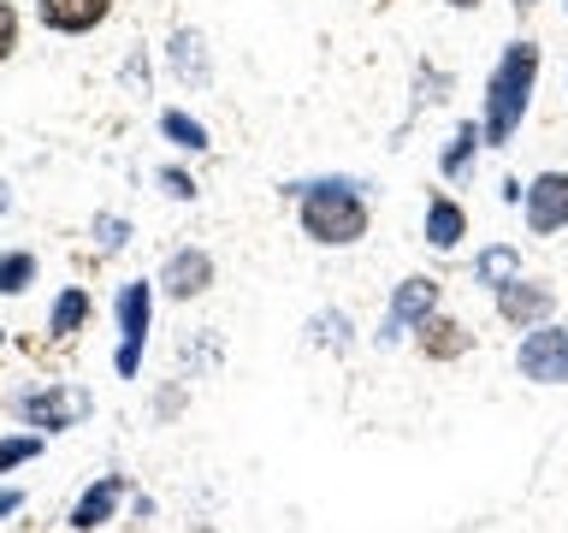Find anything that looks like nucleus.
Wrapping results in <instances>:
<instances>
[{
    "instance_id": "obj_1",
    "label": "nucleus",
    "mask_w": 568,
    "mask_h": 533,
    "mask_svg": "<svg viewBox=\"0 0 568 533\" xmlns=\"http://www.w3.org/2000/svg\"><path fill=\"white\" fill-rule=\"evenodd\" d=\"M532 83H539V42H509L486 83V142H509L527 119Z\"/></svg>"
},
{
    "instance_id": "obj_2",
    "label": "nucleus",
    "mask_w": 568,
    "mask_h": 533,
    "mask_svg": "<svg viewBox=\"0 0 568 533\" xmlns=\"http://www.w3.org/2000/svg\"><path fill=\"white\" fill-rule=\"evenodd\" d=\"M302 231L314 243H362L367 238V202L355 195L349 178L302 184Z\"/></svg>"
},
{
    "instance_id": "obj_3",
    "label": "nucleus",
    "mask_w": 568,
    "mask_h": 533,
    "mask_svg": "<svg viewBox=\"0 0 568 533\" xmlns=\"http://www.w3.org/2000/svg\"><path fill=\"white\" fill-rule=\"evenodd\" d=\"M119 355H113V368L124 373V380H136V362H142V338H149V314H154V291L149 284H124L119 291Z\"/></svg>"
},
{
    "instance_id": "obj_4",
    "label": "nucleus",
    "mask_w": 568,
    "mask_h": 533,
    "mask_svg": "<svg viewBox=\"0 0 568 533\" xmlns=\"http://www.w3.org/2000/svg\"><path fill=\"white\" fill-rule=\"evenodd\" d=\"M515 368H521L532 385H562L568 380V332L562 326L527 332L521 350H515Z\"/></svg>"
},
{
    "instance_id": "obj_5",
    "label": "nucleus",
    "mask_w": 568,
    "mask_h": 533,
    "mask_svg": "<svg viewBox=\"0 0 568 533\" xmlns=\"http://www.w3.org/2000/svg\"><path fill=\"white\" fill-rule=\"evenodd\" d=\"M426 314H438V284L433 279H403L397 296H390L385 326H379V344H397L403 332H420Z\"/></svg>"
},
{
    "instance_id": "obj_6",
    "label": "nucleus",
    "mask_w": 568,
    "mask_h": 533,
    "mask_svg": "<svg viewBox=\"0 0 568 533\" xmlns=\"http://www.w3.org/2000/svg\"><path fill=\"white\" fill-rule=\"evenodd\" d=\"M527 225L539 231V238L568 225V172H539L527 184Z\"/></svg>"
},
{
    "instance_id": "obj_7",
    "label": "nucleus",
    "mask_w": 568,
    "mask_h": 533,
    "mask_svg": "<svg viewBox=\"0 0 568 533\" xmlns=\"http://www.w3.org/2000/svg\"><path fill=\"white\" fill-rule=\"evenodd\" d=\"M18 415H24L30 426L60 433V426H78L89 415V398L83 391H30V398H18Z\"/></svg>"
},
{
    "instance_id": "obj_8",
    "label": "nucleus",
    "mask_w": 568,
    "mask_h": 533,
    "mask_svg": "<svg viewBox=\"0 0 568 533\" xmlns=\"http://www.w3.org/2000/svg\"><path fill=\"white\" fill-rule=\"evenodd\" d=\"M557 309V291L550 284H539V279H509L504 291H497V314L509 320V326H539V320Z\"/></svg>"
},
{
    "instance_id": "obj_9",
    "label": "nucleus",
    "mask_w": 568,
    "mask_h": 533,
    "mask_svg": "<svg viewBox=\"0 0 568 533\" xmlns=\"http://www.w3.org/2000/svg\"><path fill=\"white\" fill-rule=\"evenodd\" d=\"M36 12H42V24H48V30L83 36V30H95L101 18L113 12V0H36Z\"/></svg>"
},
{
    "instance_id": "obj_10",
    "label": "nucleus",
    "mask_w": 568,
    "mask_h": 533,
    "mask_svg": "<svg viewBox=\"0 0 568 533\" xmlns=\"http://www.w3.org/2000/svg\"><path fill=\"white\" fill-rule=\"evenodd\" d=\"M207 284H213V261L202 249H178V255L160 266V291L166 296H202Z\"/></svg>"
},
{
    "instance_id": "obj_11",
    "label": "nucleus",
    "mask_w": 568,
    "mask_h": 533,
    "mask_svg": "<svg viewBox=\"0 0 568 533\" xmlns=\"http://www.w3.org/2000/svg\"><path fill=\"white\" fill-rule=\"evenodd\" d=\"M119 492H124V480H119V474H101L95 486H89V492L78 497V510H71V527H78V533H89V527H101L106 515H113V504H119Z\"/></svg>"
},
{
    "instance_id": "obj_12",
    "label": "nucleus",
    "mask_w": 568,
    "mask_h": 533,
    "mask_svg": "<svg viewBox=\"0 0 568 533\" xmlns=\"http://www.w3.org/2000/svg\"><path fill=\"white\" fill-rule=\"evenodd\" d=\"M462 231H468V213H462L450 195H433V202H426V243H433V249H456Z\"/></svg>"
},
{
    "instance_id": "obj_13",
    "label": "nucleus",
    "mask_w": 568,
    "mask_h": 533,
    "mask_svg": "<svg viewBox=\"0 0 568 533\" xmlns=\"http://www.w3.org/2000/svg\"><path fill=\"white\" fill-rule=\"evenodd\" d=\"M420 350L433 355V362H450V355L468 350V332H462L450 314H426L420 320Z\"/></svg>"
},
{
    "instance_id": "obj_14",
    "label": "nucleus",
    "mask_w": 568,
    "mask_h": 533,
    "mask_svg": "<svg viewBox=\"0 0 568 533\" xmlns=\"http://www.w3.org/2000/svg\"><path fill=\"white\" fill-rule=\"evenodd\" d=\"M509 279H521V255H515L509 243H491L486 255H479V284H491V291H504Z\"/></svg>"
},
{
    "instance_id": "obj_15",
    "label": "nucleus",
    "mask_w": 568,
    "mask_h": 533,
    "mask_svg": "<svg viewBox=\"0 0 568 533\" xmlns=\"http://www.w3.org/2000/svg\"><path fill=\"white\" fill-rule=\"evenodd\" d=\"M474 142H486V124H456V137H450V149H444V178H456V172H468V160H474Z\"/></svg>"
},
{
    "instance_id": "obj_16",
    "label": "nucleus",
    "mask_w": 568,
    "mask_h": 533,
    "mask_svg": "<svg viewBox=\"0 0 568 533\" xmlns=\"http://www.w3.org/2000/svg\"><path fill=\"white\" fill-rule=\"evenodd\" d=\"M89 320V296L83 291H60V302H53V320H48V332L53 338H71Z\"/></svg>"
},
{
    "instance_id": "obj_17",
    "label": "nucleus",
    "mask_w": 568,
    "mask_h": 533,
    "mask_svg": "<svg viewBox=\"0 0 568 533\" xmlns=\"http://www.w3.org/2000/svg\"><path fill=\"white\" fill-rule=\"evenodd\" d=\"M160 131H166L178 149H207V131H202V119H190V113H160Z\"/></svg>"
},
{
    "instance_id": "obj_18",
    "label": "nucleus",
    "mask_w": 568,
    "mask_h": 533,
    "mask_svg": "<svg viewBox=\"0 0 568 533\" xmlns=\"http://www.w3.org/2000/svg\"><path fill=\"white\" fill-rule=\"evenodd\" d=\"M30 279H36V255H24V249H18V255H0V291L7 296H18Z\"/></svg>"
},
{
    "instance_id": "obj_19",
    "label": "nucleus",
    "mask_w": 568,
    "mask_h": 533,
    "mask_svg": "<svg viewBox=\"0 0 568 533\" xmlns=\"http://www.w3.org/2000/svg\"><path fill=\"white\" fill-rule=\"evenodd\" d=\"M36 451H42V439H0V474L18 469V462H30Z\"/></svg>"
},
{
    "instance_id": "obj_20",
    "label": "nucleus",
    "mask_w": 568,
    "mask_h": 533,
    "mask_svg": "<svg viewBox=\"0 0 568 533\" xmlns=\"http://www.w3.org/2000/svg\"><path fill=\"white\" fill-rule=\"evenodd\" d=\"M172 48H178V53H172V60H178V78H190V71H195V78H202V53H195L202 42H195V36H178Z\"/></svg>"
},
{
    "instance_id": "obj_21",
    "label": "nucleus",
    "mask_w": 568,
    "mask_h": 533,
    "mask_svg": "<svg viewBox=\"0 0 568 533\" xmlns=\"http://www.w3.org/2000/svg\"><path fill=\"white\" fill-rule=\"evenodd\" d=\"M12 48H18V12L0 0V60H12Z\"/></svg>"
},
{
    "instance_id": "obj_22",
    "label": "nucleus",
    "mask_w": 568,
    "mask_h": 533,
    "mask_svg": "<svg viewBox=\"0 0 568 533\" xmlns=\"http://www.w3.org/2000/svg\"><path fill=\"white\" fill-rule=\"evenodd\" d=\"M160 184H166L172 195H195V184H190V178H184V172H160Z\"/></svg>"
},
{
    "instance_id": "obj_23",
    "label": "nucleus",
    "mask_w": 568,
    "mask_h": 533,
    "mask_svg": "<svg viewBox=\"0 0 568 533\" xmlns=\"http://www.w3.org/2000/svg\"><path fill=\"white\" fill-rule=\"evenodd\" d=\"M95 231H101V243H106V249H119V243H124V225H119V220H101Z\"/></svg>"
},
{
    "instance_id": "obj_24",
    "label": "nucleus",
    "mask_w": 568,
    "mask_h": 533,
    "mask_svg": "<svg viewBox=\"0 0 568 533\" xmlns=\"http://www.w3.org/2000/svg\"><path fill=\"white\" fill-rule=\"evenodd\" d=\"M18 504H24V497H18V492H0V522H7V515H12Z\"/></svg>"
},
{
    "instance_id": "obj_25",
    "label": "nucleus",
    "mask_w": 568,
    "mask_h": 533,
    "mask_svg": "<svg viewBox=\"0 0 568 533\" xmlns=\"http://www.w3.org/2000/svg\"><path fill=\"white\" fill-rule=\"evenodd\" d=\"M450 7H456V12H474V7H479V0H450Z\"/></svg>"
},
{
    "instance_id": "obj_26",
    "label": "nucleus",
    "mask_w": 568,
    "mask_h": 533,
    "mask_svg": "<svg viewBox=\"0 0 568 533\" xmlns=\"http://www.w3.org/2000/svg\"><path fill=\"white\" fill-rule=\"evenodd\" d=\"M515 7H521V12H527V7H539V0H515Z\"/></svg>"
},
{
    "instance_id": "obj_27",
    "label": "nucleus",
    "mask_w": 568,
    "mask_h": 533,
    "mask_svg": "<svg viewBox=\"0 0 568 533\" xmlns=\"http://www.w3.org/2000/svg\"><path fill=\"white\" fill-rule=\"evenodd\" d=\"M0 213H7V190H0Z\"/></svg>"
}]
</instances>
